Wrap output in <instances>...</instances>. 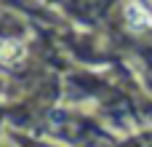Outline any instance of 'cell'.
<instances>
[{
    "instance_id": "6da1fadb",
    "label": "cell",
    "mask_w": 152,
    "mask_h": 147,
    "mask_svg": "<svg viewBox=\"0 0 152 147\" xmlns=\"http://www.w3.org/2000/svg\"><path fill=\"white\" fill-rule=\"evenodd\" d=\"M27 56V48L21 40H0V62L3 64H19Z\"/></svg>"
},
{
    "instance_id": "7a4b0ae2",
    "label": "cell",
    "mask_w": 152,
    "mask_h": 147,
    "mask_svg": "<svg viewBox=\"0 0 152 147\" xmlns=\"http://www.w3.org/2000/svg\"><path fill=\"white\" fill-rule=\"evenodd\" d=\"M126 16H128V21H131V27H150L152 24V19H150V13L147 11H142V5L139 3H131L128 8H126Z\"/></svg>"
}]
</instances>
